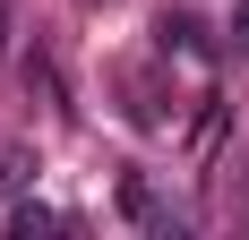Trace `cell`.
<instances>
[{"label":"cell","instance_id":"6da1fadb","mask_svg":"<svg viewBox=\"0 0 249 240\" xmlns=\"http://www.w3.org/2000/svg\"><path fill=\"white\" fill-rule=\"evenodd\" d=\"M155 43H163V51H180V60H206V51H215L198 9H163V17H155Z\"/></svg>","mask_w":249,"mask_h":240},{"label":"cell","instance_id":"5b68a950","mask_svg":"<svg viewBox=\"0 0 249 240\" xmlns=\"http://www.w3.org/2000/svg\"><path fill=\"white\" fill-rule=\"evenodd\" d=\"M0 51H9V0H0Z\"/></svg>","mask_w":249,"mask_h":240},{"label":"cell","instance_id":"3957f363","mask_svg":"<svg viewBox=\"0 0 249 240\" xmlns=\"http://www.w3.org/2000/svg\"><path fill=\"white\" fill-rule=\"evenodd\" d=\"M215 137H224V103H206V112H198V137H189V146H198V154H206V146H215Z\"/></svg>","mask_w":249,"mask_h":240},{"label":"cell","instance_id":"7a4b0ae2","mask_svg":"<svg viewBox=\"0 0 249 240\" xmlns=\"http://www.w3.org/2000/svg\"><path fill=\"white\" fill-rule=\"evenodd\" d=\"M9 223H18V232H69V215H52V206H18Z\"/></svg>","mask_w":249,"mask_h":240},{"label":"cell","instance_id":"277c9868","mask_svg":"<svg viewBox=\"0 0 249 240\" xmlns=\"http://www.w3.org/2000/svg\"><path fill=\"white\" fill-rule=\"evenodd\" d=\"M232 43L249 51V0H232Z\"/></svg>","mask_w":249,"mask_h":240}]
</instances>
